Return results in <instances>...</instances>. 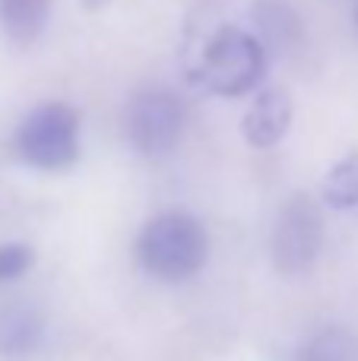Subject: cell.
Returning a JSON list of instances; mask_svg holds the SVG:
<instances>
[{
    "instance_id": "52a82bcc",
    "label": "cell",
    "mask_w": 358,
    "mask_h": 361,
    "mask_svg": "<svg viewBox=\"0 0 358 361\" xmlns=\"http://www.w3.org/2000/svg\"><path fill=\"white\" fill-rule=\"evenodd\" d=\"M44 320L42 307L32 301H4L0 305V361H29L44 343Z\"/></svg>"
},
{
    "instance_id": "6da1fadb",
    "label": "cell",
    "mask_w": 358,
    "mask_h": 361,
    "mask_svg": "<svg viewBox=\"0 0 358 361\" xmlns=\"http://www.w3.org/2000/svg\"><path fill=\"white\" fill-rule=\"evenodd\" d=\"M137 260L143 273L168 286L194 279L209 260L206 225L184 209L159 212L137 235Z\"/></svg>"
},
{
    "instance_id": "8992f818",
    "label": "cell",
    "mask_w": 358,
    "mask_h": 361,
    "mask_svg": "<svg viewBox=\"0 0 358 361\" xmlns=\"http://www.w3.org/2000/svg\"><path fill=\"white\" fill-rule=\"evenodd\" d=\"M292 118H295V102L283 86L260 89L241 118V133L254 149H273L289 137Z\"/></svg>"
},
{
    "instance_id": "30bf717a",
    "label": "cell",
    "mask_w": 358,
    "mask_h": 361,
    "mask_svg": "<svg viewBox=\"0 0 358 361\" xmlns=\"http://www.w3.org/2000/svg\"><path fill=\"white\" fill-rule=\"evenodd\" d=\"M295 361H358V339L342 326H323L298 345Z\"/></svg>"
},
{
    "instance_id": "5b68a950",
    "label": "cell",
    "mask_w": 358,
    "mask_h": 361,
    "mask_svg": "<svg viewBox=\"0 0 358 361\" xmlns=\"http://www.w3.org/2000/svg\"><path fill=\"white\" fill-rule=\"evenodd\" d=\"M321 247H323L321 206L308 193H295L292 200L283 203L276 222H273V235H270L273 267L285 276L304 273L321 257Z\"/></svg>"
},
{
    "instance_id": "9c48e42d",
    "label": "cell",
    "mask_w": 358,
    "mask_h": 361,
    "mask_svg": "<svg viewBox=\"0 0 358 361\" xmlns=\"http://www.w3.org/2000/svg\"><path fill=\"white\" fill-rule=\"evenodd\" d=\"M54 0H0V29L13 44H32L48 29Z\"/></svg>"
},
{
    "instance_id": "7c38bea8",
    "label": "cell",
    "mask_w": 358,
    "mask_h": 361,
    "mask_svg": "<svg viewBox=\"0 0 358 361\" xmlns=\"http://www.w3.org/2000/svg\"><path fill=\"white\" fill-rule=\"evenodd\" d=\"M35 267V250L25 241H6L0 244V286L23 279Z\"/></svg>"
},
{
    "instance_id": "ba28073f",
    "label": "cell",
    "mask_w": 358,
    "mask_h": 361,
    "mask_svg": "<svg viewBox=\"0 0 358 361\" xmlns=\"http://www.w3.org/2000/svg\"><path fill=\"white\" fill-rule=\"evenodd\" d=\"M254 23L257 38L266 44V51H289L302 38V19L285 0H257L254 4Z\"/></svg>"
},
{
    "instance_id": "277c9868",
    "label": "cell",
    "mask_w": 358,
    "mask_h": 361,
    "mask_svg": "<svg viewBox=\"0 0 358 361\" xmlns=\"http://www.w3.org/2000/svg\"><path fill=\"white\" fill-rule=\"evenodd\" d=\"M127 143L146 159H165L187 133V108L168 89H143L124 111Z\"/></svg>"
},
{
    "instance_id": "7a4b0ae2",
    "label": "cell",
    "mask_w": 358,
    "mask_h": 361,
    "mask_svg": "<svg viewBox=\"0 0 358 361\" xmlns=\"http://www.w3.org/2000/svg\"><path fill=\"white\" fill-rule=\"evenodd\" d=\"M266 63L270 51L257 32H247L241 25H219L203 42L197 57V80L219 99H241L264 82Z\"/></svg>"
},
{
    "instance_id": "8fae6325",
    "label": "cell",
    "mask_w": 358,
    "mask_h": 361,
    "mask_svg": "<svg viewBox=\"0 0 358 361\" xmlns=\"http://www.w3.org/2000/svg\"><path fill=\"white\" fill-rule=\"evenodd\" d=\"M323 203L330 209H355L358 206V149L346 152L340 162L330 165V171L321 180Z\"/></svg>"
},
{
    "instance_id": "4fadbf2b",
    "label": "cell",
    "mask_w": 358,
    "mask_h": 361,
    "mask_svg": "<svg viewBox=\"0 0 358 361\" xmlns=\"http://www.w3.org/2000/svg\"><path fill=\"white\" fill-rule=\"evenodd\" d=\"M355 25H358V6H355Z\"/></svg>"
},
{
    "instance_id": "3957f363",
    "label": "cell",
    "mask_w": 358,
    "mask_h": 361,
    "mask_svg": "<svg viewBox=\"0 0 358 361\" xmlns=\"http://www.w3.org/2000/svg\"><path fill=\"white\" fill-rule=\"evenodd\" d=\"M80 127L82 118L67 102H42L35 105L13 133L16 156L35 171H70L80 159Z\"/></svg>"
}]
</instances>
